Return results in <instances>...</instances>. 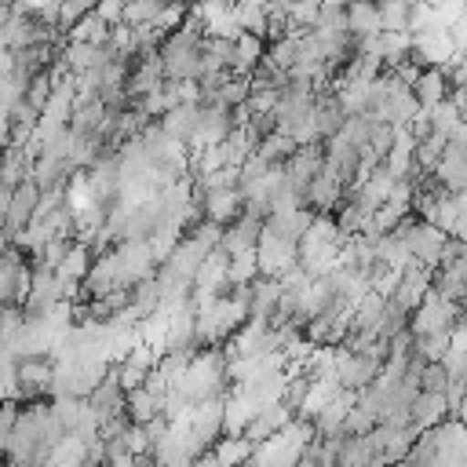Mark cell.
<instances>
[{
    "mask_svg": "<svg viewBox=\"0 0 467 467\" xmlns=\"http://www.w3.org/2000/svg\"><path fill=\"white\" fill-rule=\"evenodd\" d=\"M409 88H412L416 106H420V109H427V106H434V102H441V99H445L449 80H445V73H441L438 66H423Z\"/></svg>",
    "mask_w": 467,
    "mask_h": 467,
    "instance_id": "cell-14",
    "label": "cell"
},
{
    "mask_svg": "<svg viewBox=\"0 0 467 467\" xmlns=\"http://www.w3.org/2000/svg\"><path fill=\"white\" fill-rule=\"evenodd\" d=\"M84 401H88L99 416L124 409V390H120V383H117V376H113V368H109V365H106V372L95 379V387L84 394Z\"/></svg>",
    "mask_w": 467,
    "mask_h": 467,
    "instance_id": "cell-13",
    "label": "cell"
},
{
    "mask_svg": "<svg viewBox=\"0 0 467 467\" xmlns=\"http://www.w3.org/2000/svg\"><path fill=\"white\" fill-rule=\"evenodd\" d=\"M248 317L252 321H266L277 306V292H281V281L274 274H255L248 285Z\"/></svg>",
    "mask_w": 467,
    "mask_h": 467,
    "instance_id": "cell-6",
    "label": "cell"
},
{
    "mask_svg": "<svg viewBox=\"0 0 467 467\" xmlns=\"http://www.w3.org/2000/svg\"><path fill=\"white\" fill-rule=\"evenodd\" d=\"M88 266H91V248L73 241V244H69V252L62 255V263H58L55 270H58L62 277H69V281H80V277L88 274Z\"/></svg>",
    "mask_w": 467,
    "mask_h": 467,
    "instance_id": "cell-23",
    "label": "cell"
},
{
    "mask_svg": "<svg viewBox=\"0 0 467 467\" xmlns=\"http://www.w3.org/2000/svg\"><path fill=\"white\" fill-rule=\"evenodd\" d=\"M255 274H259L255 248H244V252H234V255H230V263H226V281H230V285H248Z\"/></svg>",
    "mask_w": 467,
    "mask_h": 467,
    "instance_id": "cell-24",
    "label": "cell"
},
{
    "mask_svg": "<svg viewBox=\"0 0 467 467\" xmlns=\"http://www.w3.org/2000/svg\"><path fill=\"white\" fill-rule=\"evenodd\" d=\"M179 84V102H201V84H197V77H182V80H175Z\"/></svg>",
    "mask_w": 467,
    "mask_h": 467,
    "instance_id": "cell-32",
    "label": "cell"
},
{
    "mask_svg": "<svg viewBox=\"0 0 467 467\" xmlns=\"http://www.w3.org/2000/svg\"><path fill=\"white\" fill-rule=\"evenodd\" d=\"M347 29L350 33H379V0H347Z\"/></svg>",
    "mask_w": 467,
    "mask_h": 467,
    "instance_id": "cell-19",
    "label": "cell"
},
{
    "mask_svg": "<svg viewBox=\"0 0 467 467\" xmlns=\"http://www.w3.org/2000/svg\"><path fill=\"white\" fill-rule=\"evenodd\" d=\"M416 383H420V390H445V383H449V368H445L441 361H423Z\"/></svg>",
    "mask_w": 467,
    "mask_h": 467,
    "instance_id": "cell-28",
    "label": "cell"
},
{
    "mask_svg": "<svg viewBox=\"0 0 467 467\" xmlns=\"http://www.w3.org/2000/svg\"><path fill=\"white\" fill-rule=\"evenodd\" d=\"M431 285H434V292H438V296L463 303V299H467V255H460V259H452V263L434 266Z\"/></svg>",
    "mask_w": 467,
    "mask_h": 467,
    "instance_id": "cell-8",
    "label": "cell"
},
{
    "mask_svg": "<svg viewBox=\"0 0 467 467\" xmlns=\"http://www.w3.org/2000/svg\"><path fill=\"white\" fill-rule=\"evenodd\" d=\"M445 416H449V409H445V394H441V390H416V394L409 398V423H412L416 431L434 427V423L445 420Z\"/></svg>",
    "mask_w": 467,
    "mask_h": 467,
    "instance_id": "cell-9",
    "label": "cell"
},
{
    "mask_svg": "<svg viewBox=\"0 0 467 467\" xmlns=\"http://www.w3.org/2000/svg\"><path fill=\"white\" fill-rule=\"evenodd\" d=\"M263 51H266V40H263L259 33H248V29H241V33L234 36L230 69H234L237 77H252V73H255V66H259V58H263Z\"/></svg>",
    "mask_w": 467,
    "mask_h": 467,
    "instance_id": "cell-10",
    "label": "cell"
},
{
    "mask_svg": "<svg viewBox=\"0 0 467 467\" xmlns=\"http://www.w3.org/2000/svg\"><path fill=\"white\" fill-rule=\"evenodd\" d=\"M157 124L164 128V135H171L175 142H190L193 139V128H197V102H175L171 109H164L157 117Z\"/></svg>",
    "mask_w": 467,
    "mask_h": 467,
    "instance_id": "cell-11",
    "label": "cell"
},
{
    "mask_svg": "<svg viewBox=\"0 0 467 467\" xmlns=\"http://www.w3.org/2000/svg\"><path fill=\"white\" fill-rule=\"evenodd\" d=\"M299 142L288 135V131H270V135H263L259 142H255V153L263 157V161H270V164H277V161H288V153L296 150Z\"/></svg>",
    "mask_w": 467,
    "mask_h": 467,
    "instance_id": "cell-20",
    "label": "cell"
},
{
    "mask_svg": "<svg viewBox=\"0 0 467 467\" xmlns=\"http://www.w3.org/2000/svg\"><path fill=\"white\" fill-rule=\"evenodd\" d=\"M51 383H55V354L51 350L15 358V398L18 401L51 398Z\"/></svg>",
    "mask_w": 467,
    "mask_h": 467,
    "instance_id": "cell-1",
    "label": "cell"
},
{
    "mask_svg": "<svg viewBox=\"0 0 467 467\" xmlns=\"http://www.w3.org/2000/svg\"><path fill=\"white\" fill-rule=\"evenodd\" d=\"M336 463L339 467H376V452H372L368 434H347L343 431V438L336 445Z\"/></svg>",
    "mask_w": 467,
    "mask_h": 467,
    "instance_id": "cell-16",
    "label": "cell"
},
{
    "mask_svg": "<svg viewBox=\"0 0 467 467\" xmlns=\"http://www.w3.org/2000/svg\"><path fill=\"white\" fill-rule=\"evenodd\" d=\"M460 255H467V237L445 234V237H441V244H438V263H434V266H441V263H452V259H460Z\"/></svg>",
    "mask_w": 467,
    "mask_h": 467,
    "instance_id": "cell-30",
    "label": "cell"
},
{
    "mask_svg": "<svg viewBox=\"0 0 467 467\" xmlns=\"http://www.w3.org/2000/svg\"><path fill=\"white\" fill-rule=\"evenodd\" d=\"M33 40H36V18H33V15L11 11V15L0 22V44H4L7 51H18V47H26V44H33Z\"/></svg>",
    "mask_w": 467,
    "mask_h": 467,
    "instance_id": "cell-17",
    "label": "cell"
},
{
    "mask_svg": "<svg viewBox=\"0 0 467 467\" xmlns=\"http://www.w3.org/2000/svg\"><path fill=\"white\" fill-rule=\"evenodd\" d=\"M372 423H376V416H372L368 409H361V405H350L347 416H343V431H347V434H365Z\"/></svg>",
    "mask_w": 467,
    "mask_h": 467,
    "instance_id": "cell-29",
    "label": "cell"
},
{
    "mask_svg": "<svg viewBox=\"0 0 467 467\" xmlns=\"http://www.w3.org/2000/svg\"><path fill=\"white\" fill-rule=\"evenodd\" d=\"M343 117H347V109L339 106V99H336V91H332V88L314 95V102H310V124H314L317 139L336 135V131L343 128Z\"/></svg>",
    "mask_w": 467,
    "mask_h": 467,
    "instance_id": "cell-5",
    "label": "cell"
},
{
    "mask_svg": "<svg viewBox=\"0 0 467 467\" xmlns=\"http://www.w3.org/2000/svg\"><path fill=\"white\" fill-rule=\"evenodd\" d=\"M259 226H263V219L241 208V215H237L234 223L223 226L219 248H226L230 255H234V252H244V248H255V241H259Z\"/></svg>",
    "mask_w": 467,
    "mask_h": 467,
    "instance_id": "cell-7",
    "label": "cell"
},
{
    "mask_svg": "<svg viewBox=\"0 0 467 467\" xmlns=\"http://www.w3.org/2000/svg\"><path fill=\"white\" fill-rule=\"evenodd\" d=\"M36 197H40V190H36V182H33V179H22V182H18V186H15L11 193H7V215H4V234H15V230L29 226Z\"/></svg>",
    "mask_w": 467,
    "mask_h": 467,
    "instance_id": "cell-4",
    "label": "cell"
},
{
    "mask_svg": "<svg viewBox=\"0 0 467 467\" xmlns=\"http://www.w3.org/2000/svg\"><path fill=\"white\" fill-rule=\"evenodd\" d=\"M314 4H317V0H314Z\"/></svg>",
    "mask_w": 467,
    "mask_h": 467,
    "instance_id": "cell-34",
    "label": "cell"
},
{
    "mask_svg": "<svg viewBox=\"0 0 467 467\" xmlns=\"http://www.w3.org/2000/svg\"><path fill=\"white\" fill-rule=\"evenodd\" d=\"M102 22H120V11H124V0H95V7H91Z\"/></svg>",
    "mask_w": 467,
    "mask_h": 467,
    "instance_id": "cell-31",
    "label": "cell"
},
{
    "mask_svg": "<svg viewBox=\"0 0 467 467\" xmlns=\"http://www.w3.org/2000/svg\"><path fill=\"white\" fill-rule=\"evenodd\" d=\"M157 58H161L164 77H171V80L197 77L201 73V36H190L182 29H171L157 44Z\"/></svg>",
    "mask_w": 467,
    "mask_h": 467,
    "instance_id": "cell-2",
    "label": "cell"
},
{
    "mask_svg": "<svg viewBox=\"0 0 467 467\" xmlns=\"http://www.w3.org/2000/svg\"><path fill=\"white\" fill-rule=\"evenodd\" d=\"M401 328H409V310L398 306V303L387 296V299H383V310H379V317H376V336H379V339H390V336L401 332Z\"/></svg>",
    "mask_w": 467,
    "mask_h": 467,
    "instance_id": "cell-22",
    "label": "cell"
},
{
    "mask_svg": "<svg viewBox=\"0 0 467 467\" xmlns=\"http://www.w3.org/2000/svg\"><path fill=\"white\" fill-rule=\"evenodd\" d=\"M0 150H4V146H0Z\"/></svg>",
    "mask_w": 467,
    "mask_h": 467,
    "instance_id": "cell-33",
    "label": "cell"
},
{
    "mask_svg": "<svg viewBox=\"0 0 467 467\" xmlns=\"http://www.w3.org/2000/svg\"><path fill=\"white\" fill-rule=\"evenodd\" d=\"M427 117H431V128H434V131H441V135L460 120V113H456V106H452L449 99H441V102L427 106Z\"/></svg>",
    "mask_w": 467,
    "mask_h": 467,
    "instance_id": "cell-27",
    "label": "cell"
},
{
    "mask_svg": "<svg viewBox=\"0 0 467 467\" xmlns=\"http://www.w3.org/2000/svg\"><path fill=\"white\" fill-rule=\"evenodd\" d=\"M379 29H409V4L379 0Z\"/></svg>",
    "mask_w": 467,
    "mask_h": 467,
    "instance_id": "cell-26",
    "label": "cell"
},
{
    "mask_svg": "<svg viewBox=\"0 0 467 467\" xmlns=\"http://www.w3.org/2000/svg\"><path fill=\"white\" fill-rule=\"evenodd\" d=\"M441 150H445V135H441V131H427V135L416 139V146H412V164H416L420 171H431V168L438 164Z\"/></svg>",
    "mask_w": 467,
    "mask_h": 467,
    "instance_id": "cell-21",
    "label": "cell"
},
{
    "mask_svg": "<svg viewBox=\"0 0 467 467\" xmlns=\"http://www.w3.org/2000/svg\"><path fill=\"white\" fill-rule=\"evenodd\" d=\"M124 412H128L131 423H146L161 412V394H153L146 383L131 387V390H124Z\"/></svg>",
    "mask_w": 467,
    "mask_h": 467,
    "instance_id": "cell-18",
    "label": "cell"
},
{
    "mask_svg": "<svg viewBox=\"0 0 467 467\" xmlns=\"http://www.w3.org/2000/svg\"><path fill=\"white\" fill-rule=\"evenodd\" d=\"M29 171H33V161L22 153L18 142H7V146L0 150V190L11 193L22 179H29Z\"/></svg>",
    "mask_w": 467,
    "mask_h": 467,
    "instance_id": "cell-15",
    "label": "cell"
},
{
    "mask_svg": "<svg viewBox=\"0 0 467 467\" xmlns=\"http://www.w3.org/2000/svg\"><path fill=\"white\" fill-rule=\"evenodd\" d=\"M241 193L237 190H204L201 193V208H204V219H212V223H219V226H226V223H234L237 215H241Z\"/></svg>",
    "mask_w": 467,
    "mask_h": 467,
    "instance_id": "cell-12",
    "label": "cell"
},
{
    "mask_svg": "<svg viewBox=\"0 0 467 467\" xmlns=\"http://www.w3.org/2000/svg\"><path fill=\"white\" fill-rule=\"evenodd\" d=\"M161 7H164V0H124L120 22H128V26H139V22H153Z\"/></svg>",
    "mask_w": 467,
    "mask_h": 467,
    "instance_id": "cell-25",
    "label": "cell"
},
{
    "mask_svg": "<svg viewBox=\"0 0 467 467\" xmlns=\"http://www.w3.org/2000/svg\"><path fill=\"white\" fill-rule=\"evenodd\" d=\"M343 190H347V186H343L328 168H321L317 175L306 179V186H303V201H306L310 212H332V208L343 201Z\"/></svg>",
    "mask_w": 467,
    "mask_h": 467,
    "instance_id": "cell-3",
    "label": "cell"
}]
</instances>
